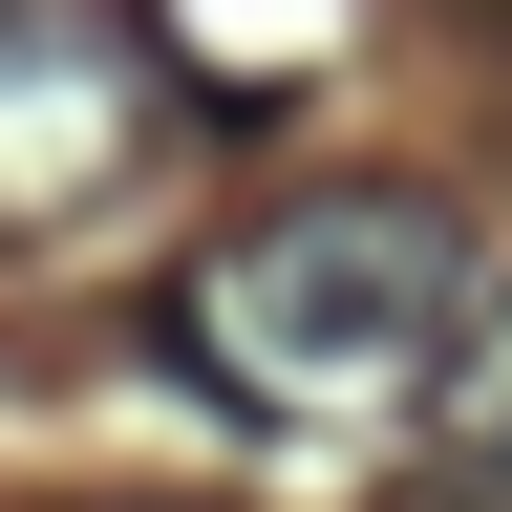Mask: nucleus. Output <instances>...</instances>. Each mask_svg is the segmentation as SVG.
I'll use <instances>...</instances> for the list:
<instances>
[{"label": "nucleus", "instance_id": "obj_1", "mask_svg": "<svg viewBox=\"0 0 512 512\" xmlns=\"http://www.w3.org/2000/svg\"><path fill=\"white\" fill-rule=\"evenodd\" d=\"M470 214L406 171H342V192H278V214H235L214 256L171 278V363H214L235 406H384V384L448 363V320H470Z\"/></svg>", "mask_w": 512, "mask_h": 512}, {"label": "nucleus", "instance_id": "obj_2", "mask_svg": "<svg viewBox=\"0 0 512 512\" xmlns=\"http://www.w3.org/2000/svg\"><path fill=\"white\" fill-rule=\"evenodd\" d=\"M150 43H128V0H0V235L86 214V192L150 150Z\"/></svg>", "mask_w": 512, "mask_h": 512}, {"label": "nucleus", "instance_id": "obj_3", "mask_svg": "<svg viewBox=\"0 0 512 512\" xmlns=\"http://www.w3.org/2000/svg\"><path fill=\"white\" fill-rule=\"evenodd\" d=\"M427 427H448V470H491V491H512V299H470V320H448Z\"/></svg>", "mask_w": 512, "mask_h": 512}, {"label": "nucleus", "instance_id": "obj_4", "mask_svg": "<svg viewBox=\"0 0 512 512\" xmlns=\"http://www.w3.org/2000/svg\"><path fill=\"white\" fill-rule=\"evenodd\" d=\"M64 512H192V491H64Z\"/></svg>", "mask_w": 512, "mask_h": 512}, {"label": "nucleus", "instance_id": "obj_5", "mask_svg": "<svg viewBox=\"0 0 512 512\" xmlns=\"http://www.w3.org/2000/svg\"><path fill=\"white\" fill-rule=\"evenodd\" d=\"M427 512H512V491H491V470H470V491H427Z\"/></svg>", "mask_w": 512, "mask_h": 512}, {"label": "nucleus", "instance_id": "obj_6", "mask_svg": "<svg viewBox=\"0 0 512 512\" xmlns=\"http://www.w3.org/2000/svg\"><path fill=\"white\" fill-rule=\"evenodd\" d=\"M491 22H512V0H491Z\"/></svg>", "mask_w": 512, "mask_h": 512}]
</instances>
